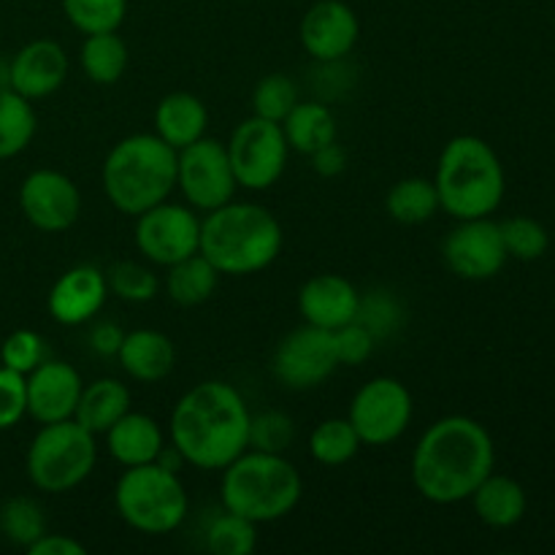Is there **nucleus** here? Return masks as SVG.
Returning <instances> with one entry per match:
<instances>
[{"label":"nucleus","instance_id":"12","mask_svg":"<svg viewBox=\"0 0 555 555\" xmlns=\"http://www.w3.org/2000/svg\"><path fill=\"white\" fill-rule=\"evenodd\" d=\"M133 242L141 258L150 260L152 266L168 269V266L198 253L201 220L190 206L163 201L135 217Z\"/></svg>","mask_w":555,"mask_h":555},{"label":"nucleus","instance_id":"16","mask_svg":"<svg viewBox=\"0 0 555 555\" xmlns=\"http://www.w3.org/2000/svg\"><path fill=\"white\" fill-rule=\"evenodd\" d=\"M358 36H361V22L345 0H320L304 14L298 27L301 47L318 63H339L352 52Z\"/></svg>","mask_w":555,"mask_h":555},{"label":"nucleus","instance_id":"39","mask_svg":"<svg viewBox=\"0 0 555 555\" xmlns=\"http://www.w3.org/2000/svg\"><path fill=\"white\" fill-rule=\"evenodd\" d=\"M356 320L363 328H369V334L379 341L396 334V328L404 323V312H401V304L390 293L374 291L361 296V307H358Z\"/></svg>","mask_w":555,"mask_h":555},{"label":"nucleus","instance_id":"2","mask_svg":"<svg viewBox=\"0 0 555 555\" xmlns=\"http://www.w3.org/2000/svg\"><path fill=\"white\" fill-rule=\"evenodd\" d=\"M249 417L253 412L233 385L206 379L177 401L168 437L190 466L222 472L249 448Z\"/></svg>","mask_w":555,"mask_h":555},{"label":"nucleus","instance_id":"17","mask_svg":"<svg viewBox=\"0 0 555 555\" xmlns=\"http://www.w3.org/2000/svg\"><path fill=\"white\" fill-rule=\"evenodd\" d=\"M81 374L65 361H47L27 374V415L36 423H60L74 417L81 396Z\"/></svg>","mask_w":555,"mask_h":555},{"label":"nucleus","instance_id":"30","mask_svg":"<svg viewBox=\"0 0 555 555\" xmlns=\"http://www.w3.org/2000/svg\"><path fill=\"white\" fill-rule=\"evenodd\" d=\"M33 101L22 98L11 87H0V160L22 155L36 135Z\"/></svg>","mask_w":555,"mask_h":555},{"label":"nucleus","instance_id":"31","mask_svg":"<svg viewBox=\"0 0 555 555\" xmlns=\"http://www.w3.org/2000/svg\"><path fill=\"white\" fill-rule=\"evenodd\" d=\"M361 450L356 428L347 417H328L309 434V455L323 466H345Z\"/></svg>","mask_w":555,"mask_h":555},{"label":"nucleus","instance_id":"8","mask_svg":"<svg viewBox=\"0 0 555 555\" xmlns=\"http://www.w3.org/2000/svg\"><path fill=\"white\" fill-rule=\"evenodd\" d=\"M95 434L74 417L38 428L25 455L33 486L43 493H68L92 475L98 461Z\"/></svg>","mask_w":555,"mask_h":555},{"label":"nucleus","instance_id":"42","mask_svg":"<svg viewBox=\"0 0 555 555\" xmlns=\"http://www.w3.org/2000/svg\"><path fill=\"white\" fill-rule=\"evenodd\" d=\"M334 341L339 366H361L363 361H369V356L374 352V345H377V339H374V336L369 334V328H363L358 320L336 328Z\"/></svg>","mask_w":555,"mask_h":555},{"label":"nucleus","instance_id":"38","mask_svg":"<svg viewBox=\"0 0 555 555\" xmlns=\"http://www.w3.org/2000/svg\"><path fill=\"white\" fill-rule=\"evenodd\" d=\"M293 439H296V423L285 412L266 410L249 417V450L285 455Z\"/></svg>","mask_w":555,"mask_h":555},{"label":"nucleus","instance_id":"37","mask_svg":"<svg viewBox=\"0 0 555 555\" xmlns=\"http://www.w3.org/2000/svg\"><path fill=\"white\" fill-rule=\"evenodd\" d=\"M499 228H502L507 255L515 260H540L551 247L547 228L534 217H509L499 222Z\"/></svg>","mask_w":555,"mask_h":555},{"label":"nucleus","instance_id":"20","mask_svg":"<svg viewBox=\"0 0 555 555\" xmlns=\"http://www.w3.org/2000/svg\"><path fill=\"white\" fill-rule=\"evenodd\" d=\"M361 307V293L350 280L339 274H318L298 291V312L304 323L336 331L352 323Z\"/></svg>","mask_w":555,"mask_h":555},{"label":"nucleus","instance_id":"25","mask_svg":"<svg viewBox=\"0 0 555 555\" xmlns=\"http://www.w3.org/2000/svg\"><path fill=\"white\" fill-rule=\"evenodd\" d=\"M130 412V390L128 385L119 379H95V383L85 385L76 404L74 421L81 423L90 434L103 437L119 417Z\"/></svg>","mask_w":555,"mask_h":555},{"label":"nucleus","instance_id":"40","mask_svg":"<svg viewBox=\"0 0 555 555\" xmlns=\"http://www.w3.org/2000/svg\"><path fill=\"white\" fill-rule=\"evenodd\" d=\"M0 361H3V366L14 369V372L27 377L33 369L47 361V341H43L41 334L30 328L11 331L3 339V345H0Z\"/></svg>","mask_w":555,"mask_h":555},{"label":"nucleus","instance_id":"21","mask_svg":"<svg viewBox=\"0 0 555 555\" xmlns=\"http://www.w3.org/2000/svg\"><path fill=\"white\" fill-rule=\"evenodd\" d=\"M117 361L130 379L155 385L173 372L177 350H173V341L163 331L135 328L125 334Z\"/></svg>","mask_w":555,"mask_h":555},{"label":"nucleus","instance_id":"36","mask_svg":"<svg viewBox=\"0 0 555 555\" xmlns=\"http://www.w3.org/2000/svg\"><path fill=\"white\" fill-rule=\"evenodd\" d=\"M298 103V85L287 74H269L255 85L253 90V114L255 117L280 122L293 112Z\"/></svg>","mask_w":555,"mask_h":555},{"label":"nucleus","instance_id":"18","mask_svg":"<svg viewBox=\"0 0 555 555\" xmlns=\"http://www.w3.org/2000/svg\"><path fill=\"white\" fill-rule=\"evenodd\" d=\"M68 79V54L52 38L25 43L9 63V87L27 101L54 95Z\"/></svg>","mask_w":555,"mask_h":555},{"label":"nucleus","instance_id":"11","mask_svg":"<svg viewBox=\"0 0 555 555\" xmlns=\"http://www.w3.org/2000/svg\"><path fill=\"white\" fill-rule=\"evenodd\" d=\"M177 190L195 211H215L233 201L238 184L228 150L217 139H198L177 152Z\"/></svg>","mask_w":555,"mask_h":555},{"label":"nucleus","instance_id":"34","mask_svg":"<svg viewBox=\"0 0 555 555\" xmlns=\"http://www.w3.org/2000/svg\"><path fill=\"white\" fill-rule=\"evenodd\" d=\"M258 545V524L222 509L206 529V547L215 555H249Z\"/></svg>","mask_w":555,"mask_h":555},{"label":"nucleus","instance_id":"13","mask_svg":"<svg viewBox=\"0 0 555 555\" xmlns=\"http://www.w3.org/2000/svg\"><path fill=\"white\" fill-rule=\"evenodd\" d=\"M339 366L334 331L304 323L276 345L271 372L285 388L312 390L323 385Z\"/></svg>","mask_w":555,"mask_h":555},{"label":"nucleus","instance_id":"43","mask_svg":"<svg viewBox=\"0 0 555 555\" xmlns=\"http://www.w3.org/2000/svg\"><path fill=\"white\" fill-rule=\"evenodd\" d=\"M122 339H125V331L119 328L117 323H112V320H101V323L92 325L90 334H87V345H90V350L103 358H112V356L117 358L119 347H122Z\"/></svg>","mask_w":555,"mask_h":555},{"label":"nucleus","instance_id":"14","mask_svg":"<svg viewBox=\"0 0 555 555\" xmlns=\"http://www.w3.org/2000/svg\"><path fill=\"white\" fill-rule=\"evenodd\" d=\"M442 258L455 276L469 282L493 280L509 260L504 247L502 228L491 217L459 220V225L444 236Z\"/></svg>","mask_w":555,"mask_h":555},{"label":"nucleus","instance_id":"32","mask_svg":"<svg viewBox=\"0 0 555 555\" xmlns=\"http://www.w3.org/2000/svg\"><path fill=\"white\" fill-rule=\"evenodd\" d=\"M0 534L16 547H30L38 537L47 534L43 507L30 496H11L0 504Z\"/></svg>","mask_w":555,"mask_h":555},{"label":"nucleus","instance_id":"5","mask_svg":"<svg viewBox=\"0 0 555 555\" xmlns=\"http://www.w3.org/2000/svg\"><path fill=\"white\" fill-rule=\"evenodd\" d=\"M439 209L455 220L491 217L502 206L507 177L493 146L480 135H455L444 144L434 177Z\"/></svg>","mask_w":555,"mask_h":555},{"label":"nucleus","instance_id":"22","mask_svg":"<svg viewBox=\"0 0 555 555\" xmlns=\"http://www.w3.org/2000/svg\"><path fill=\"white\" fill-rule=\"evenodd\" d=\"M106 450L119 466H141L157 461L166 448V434L155 417L144 412H125L106 434Z\"/></svg>","mask_w":555,"mask_h":555},{"label":"nucleus","instance_id":"9","mask_svg":"<svg viewBox=\"0 0 555 555\" xmlns=\"http://www.w3.org/2000/svg\"><path fill=\"white\" fill-rule=\"evenodd\" d=\"M225 150L238 188L255 190V193H263L280 182L287 155H291L282 125L255 117V114L236 125Z\"/></svg>","mask_w":555,"mask_h":555},{"label":"nucleus","instance_id":"6","mask_svg":"<svg viewBox=\"0 0 555 555\" xmlns=\"http://www.w3.org/2000/svg\"><path fill=\"white\" fill-rule=\"evenodd\" d=\"M304 496L301 472L282 453L244 450L222 469V509L253 524H274L298 507Z\"/></svg>","mask_w":555,"mask_h":555},{"label":"nucleus","instance_id":"26","mask_svg":"<svg viewBox=\"0 0 555 555\" xmlns=\"http://www.w3.org/2000/svg\"><path fill=\"white\" fill-rule=\"evenodd\" d=\"M282 130H285L287 146L309 157L336 141L339 125L323 101H298L293 112L282 119Z\"/></svg>","mask_w":555,"mask_h":555},{"label":"nucleus","instance_id":"3","mask_svg":"<svg viewBox=\"0 0 555 555\" xmlns=\"http://www.w3.org/2000/svg\"><path fill=\"white\" fill-rule=\"evenodd\" d=\"M198 253L220 274H258L280 258L282 225L266 206L228 201L220 209L206 211Z\"/></svg>","mask_w":555,"mask_h":555},{"label":"nucleus","instance_id":"29","mask_svg":"<svg viewBox=\"0 0 555 555\" xmlns=\"http://www.w3.org/2000/svg\"><path fill=\"white\" fill-rule=\"evenodd\" d=\"M385 209L399 225H421L439 211V195L434 179L406 177L399 179L385 195Z\"/></svg>","mask_w":555,"mask_h":555},{"label":"nucleus","instance_id":"35","mask_svg":"<svg viewBox=\"0 0 555 555\" xmlns=\"http://www.w3.org/2000/svg\"><path fill=\"white\" fill-rule=\"evenodd\" d=\"M103 274H106L108 293L130 304L152 301L160 291V280H157L155 271L144 263H135V260H117Z\"/></svg>","mask_w":555,"mask_h":555},{"label":"nucleus","instance_id":"45","mask_svg":"<svg viewBox=\"0 0 555 555\" xmlns=\"http://www.w3.org/2000/svg\"><path fill=\"white\" fill-rule=\"evenodd\" d=\"M312 157V168L320 173V177H339L347 168V152L341 150L339 141H331L328 146L318 150Z\"/></svg>","mask_w":555,"mask_h":555},{"label":"nucleus","instance_id":"4","mask_svg":"<svg viewBox=\"0 0 555 555\" xmlns=\"http://www.w3.org/2000/svg\"><path fill=\"white\" fill-rule=\"evenodd\" d=\"M101 179L108 204L139 217L177 190V150L155 133L125 135L108 150Z\"/></svg>","mask_w":555,"mask_h":555},{"label":"nucleus","instance_id":"23","mask_svg":"<svg viewBox=\"0 0 555 555\" xmlns=\"http://www.w3.org/2000/svg\"><path fill=\"white\" fill-rule=\"evenodd\" d=\"M206 125H209V108L193 92H168L155 108V135H160L177 152L204 139Z\"/></svg>","mask_w":555,"mask_h":555},{"label":"nucleus","instance_id":"33","mask_svg":"<svg viewBox=\"0 0 555 555\" xmlns=\"http://www.w3.org/2000/svg\"><path fill=\"white\" fill-rule=\"evenodd\" d=\"M63 14L85 36L112 33L128 16V0H60Z\"/></svg>","mask_w":555,"mask_h":555},{"label":"nucleus","instance_id":"19","mask_svg":"<svg viewBox=\"0 0 555 555\" xmlns=\"http://www.w3.org/2000/svg\"><path fill=\"white\" fill-rule=\"evenodd\" d=\"M108 285L106 274L90 263H81L60 274L49 291L47 309L54 323L74 328V325L90 323L106 307Z\"/></svg>","mask_w":555,"mask_h":555},{"label":"nucleus","instance_id":"7","mask_svg":"<svg viewBox=\"0 0 555 555\" xmlns=\"http://www.w3.org/2000/svg\"><path fill=\"white\" fill-rule=\"evenodd\" d=\"M114 509L130 529L150 537L177 531L190 513V496L179 472L157 461L128 466L114 486Z\"/></svg>","mask_w":555,"mask_h":555},{"label":"nucleus","instance_id":"41","mask_svg":"<svg viewBox=\"0 0 555 555\" xmlns=\"http://www.w3.org/2000/svg\"><path fill=\"white\" fill-rule=\"evenodd\" d=\"M27 415V377L0 366V431H9Z\"/></svg>","mask_w":555,"mask_h":555},{"label":"nucleus","instance_id":"1","mask_svg":"<svg viewBox=\"0 0 555 555\" xmlns=\"http://www.w3.org/2000/svg\"><path fill=\"white\" fill-rule=\"evenodd\" d=\"M496 466L493 437L482 423L448 415L428 426L412 453V482L431 504L466 502Z\"/></svg>","mask_w":555,"mask_h":555},{"label":"nucleus","instance_id":"28","mask_svg":"<svg viewBox=\"0 0 555 555\" xmlns=\"http://www.w3.org/2000/svg\"><path fill=\"white\" fill-rule=\"evenodd\" d=\"M79 60L92 85H117L128 68V43L117 30L92 33L81 43Z\"/></svg>","mask_w":555,"mask_h":555},{"label":"nucleus","instance_id":"15","mask_svg":"<svg viewBox=\"0 0 555 555\" xmlns=\"http://www.w3.org/2000/svg\"><path fill=\"white\" fill-rule=\"evenodd\" d=\"M20 209L41 233H63L81 215V193L76 182L54 168H38L20 184Z\"/></svg>","mask_w":555,"mask_h":555},{"label":"nucleus","instance_id":"10","mask_svg":"<svg viewBox=\"0 0 555 555\" xmlns=\"http://www.w3.org/2000/svg\"><path fill=\"white\" fill-rule=\"evenodd\" d=\"M412 412H415L412 393L401 379L374 377L363 383L352 396L347 421L356 428L361 444L385 448L410 428Z\"/></svg>","mask_w":555,"mask_h":555},{"label":"nucleus","instance_id":"27","mask_svg":"<svg viewBox=\"0 0 555 555\" xmlns=\"http://www.w3.org/2000/svg\"><path fill=\"white\" fill-rule=\"evenodd\" d=\"M220 271L209 263L201 253L168 266L166 274V293L179 307H201L217 291Z\"/></svg>","mask_w":555,"mask_h":555},{"label":"nucleus","instance_id":"24","mask_svg":"<svg viewBox=\"0 0 555 555\" xmlns=\"http://www.w3.org/2000/svg\"><path fill=\"white\" fill-rule=\"evenodd\" d=\"M469 499L477 518L491 529H513L524 520L526 507H529L524 486L513 477L496 475V472H491Z\"/></svg>","mask_w":555,"mask_h":555},{"label":"nucleus","instance_id":"44","mask_svg":"<svg viewBox=\"0 0 555 555\" xmlns=\"http://www.w3.org/2000/svg\"><path fill=\"white\" fill-rule=\"evenodd\" d=\"M30 555H87V547L68 534H43L27 547Z\"/></svg>","mask_w":555,"mask_h":555}]
</instances>
